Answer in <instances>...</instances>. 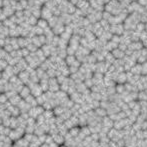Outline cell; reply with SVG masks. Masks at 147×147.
<instances>
[{"label":"cell","instance_id":"obj_2","mask_svg":"<svg viewBox=\"0 0 147 147\" xmlns=\"http://www.w3.org/2000/svg\"><path fill=\"white\" fill-rule=\"evenodd\" d=\"M37 26H39L40 28H42L43 30H44V29H46L47 26H49L48 21L45 20V19H42V18L38 19V22H37Z\"/></svg>","mask_w":147,"mask_h":147},{"label":"cell","instance_id":"obj_3","mask_svg":"<svg viewBox=\"0 0 147 147\" xmlns=\"http://www.w3.org/2000/svg\"><path fill=\"white\" fill-rule=\"evenodd\" d=\"M3 7V0H0V8Z\"/></svg>","mask_w":147,"mask_h":147},{"label":"cell","instance_id":"obj_1","mask_svg":"<svg viewBox=\"0 0 147 147\" xmlns=\"http://www.w3.org/2000/svg\"><path fill=\"white\" fill-rule=\"evenodd\" d=\"M51 17H52V12H51L50 9L47 8L46 6H44V7L41 8V18L48 21Z\"/></svg>","mask_w":147,"mask_h":147}]
</instances>
